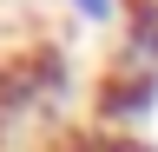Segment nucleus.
Wrapping results in <instances>:
<instances>
[{
	"label": "nucleus",
	"mask_w": 158,
	"mask_h": 152,
	"mask_svg": "<svg viewBox=\"0 0 158 152\" xmlns=\"http://www.w3.org/2000/svg\"><path fill=\"white\" fill-rule=\"evenodd\" d=\"M53 152H152L138 139H112V132H73V139H59Z\"/></svg>",
	"instance_id": "7ed1b4c3"
},
{
	"label": "nucleus",
	"mask_w": 158,
	"mask_h": 152,
	"mask_svg": "<svg viewBox=\"0 0 158 152\" xmlns=\"http://www.w3.org/2000/svg\"><path fill=\"white\" fill-rule=\"evenodd\" d=\"M99 119L106 126H145L152 106H158V80L152 73H132V66H106V80H99Z\"/></svg>",
	"instance_id": "f257e3e1"
},
{
	"label": "nucleus",
	"mask_w": 158,
	"mask_h": 152,
	"mask_svg": "<svg viewBox=\"0 0 158 152\" xmlns=\"http://www.w3.org/2000/svg\"><path fill=\"white\" fill-rule=\"evenodd\" d=\"M66 7H73L86 27H106V20H118V13H125V0H66Z\"/></svg>",
	"instance_id": "20e7f679"
},
{
	"label": "nucleus",
	"mask_w": 158,
	"mask_h": 152,
	"mask_svg": "<svg viewBox=\"0 0 158 152\" xmlns=\"http://www.w3.org/2000/svg\"><path fill=\"white\" fill-rule=\"evenodd\" d=\"M125 40H118V60L112 66H132V73H152L158 80V0H125Z\"/></svg>",
	"instance_id": "f03ea898"
}]
</instances>
